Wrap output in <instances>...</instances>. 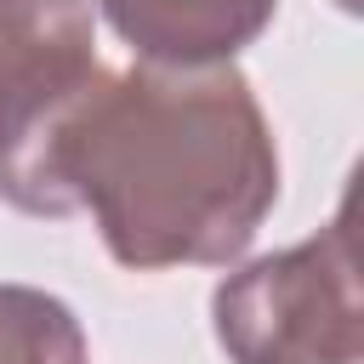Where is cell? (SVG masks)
Segmentation results:
<instances>
[{"label": "cell", "instance_id": "cell-1", "mask_svg": "<svg viewBox=\"0 0 364 364\" xmlns=\"http://www.w3.org/2000/svg\"><path fill=\"white\" fill-rule=\"evenodd\" d=\"M273 199V125L233 63L102 68L51 142V216L91 210L131 273L239 262Z\"/></svg>", "mask_w": 364, "mask_h": 364}, {"label": "cell", "instance_id": "cell-2", "mask_svg": "<svg viewBox=\"0 0 364 364\" xmlns=\"http://www.w3.org/2000/svg\"><path fill=\"white\" fill-rule=\"evenodd\" d=\"M228 364H358L364 301L347 205L301 245L228 273L210 296Z\"/></svg>", "mask_w": 364, "mask_h": 364}, {"label": "cell", "instance_id": "cell-3", "mask_svg": "<svg viewBox=\"0 0 364 364\" xmlns=\"http://www.w3.org/2000/svg\"><path fill=\"white\" fill-rule=\"evenodd\" d=\"M97 0H0V199L51 216V142L97 85Z\"/></svg>", "mask_w": 364, "mask_h": 364}, {"label": "cell", "instance_id": "cell-4", "mask_svg": "<svg viewBox=\"0 0 364 364\" xmlns=\"http://www.w3.org/2000/svg\"><path fill=\"white\" fill-rule=\"evenodd\" d=\"M97 11L131 46L136 63L210 68L256 46L279 0H97Z\"/></svg>", "mask_w": 364, "mask_h": 364}, {"label": "cell", "instance_id": "cell-5", "mask_svg": "<svg viewBox=\"0 0 364 364\" xmlns=\"http://www.w3.org/2000/svg\"><path fill=\"white\" fill-rule=\"evenodd\" d=\"M0 364H85L74 307L34 284H0Z\"/></svg>", "mask_w": 364, "mask_h": 364}]
</instances>
